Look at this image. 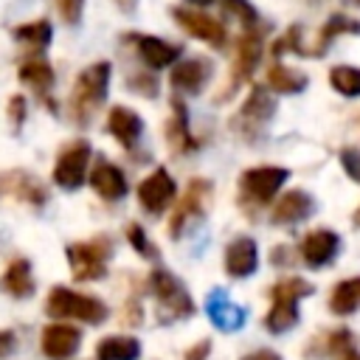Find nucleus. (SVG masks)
<instances>
[{
	"label": "nucleus",
	"mask_w": 360,
	"mask_h": 360,
	"mask_svg": "<svg viewBox=\"0 0 360 360\" xmlns=\"http://www.w3.org/2000/svg\"><path fill=\"white\" fill-rule=\"evenodd\" d=\"M110 73H112L110 62H93L76 76L68 96V115L76 127H87L101 110L110 87Z\"/></svg>",
	"instance_id": "1"
},
{
	"label": "nucleus",
	"mask_w": 360,
	"mask_h": 360,
	"mask_svg": "<svg viewBox=\"0 0 360 360\" xmlns=\"http://www.w3.org/2000/svg\"><path fill=\"white\" fill-rule=\"evenodd\" d=\"M312 281L301 276H287L270 287V309L264 315V326L273 335H284L298 323V301L312 295Z\"/></svg>",
	"instance_id": "2"
},
{
	"label": "nucleus",
	"mask_w": 360,
	"mask_h": 360,
	"mask_svg": "<svg viewBox=\"0 0 360 360\" xmlns=\"http://www.w3.org/2000/svg\"><path fill=\"white\" fill-rule=\"evenodd\" d=\"M273 115H276V98H273L270 87L253 84L248 98L242 101V107L231 115V132L236 138H242L245 143H256L264 138Z\"/></svg>",
	"instance_id": "3"
},
{
	"label": "nucleus",
	"mask_w": 360,
	"mask_h": 360,
	"mask_svg": "<svg viewBox=\"0 0 360 360\" xmlns=\"http://www.w3.org/2000/svg\"><path fill=\"white\" fill-rule=\"evenodd\" d=\"M290 169L284 166H250L239 177V208L248 217H256L267 202L276 200L281 186L287 183Z\"/></svg>",
	"instance_id": "4"
},
{
	"label": "nucleus",
	"mask_w": 360,
	"mask_h": 360,
	"mask_svg": "<svg viewBox=\"0 0 360 360\" xmlns=\"http://www.w3.org/2000/svg\"><path fill=\"white\" fill-rule=\"evenodd\" d=\"M146 284H149V292L155 298V312H158V321L160 323L183 321V318H191L194 315V301H191L188 290L183 287V281L174 273L158 267V270L149 273Z\"/></svg>",
	"instance_id": "5"
},
{
	"label": "nucleus",
	"mask_w": 360,
	"mask_h": 360,
	"mask_svg": "<svg viewBox=\"0 0 360 360\" xmlns=\"http://www.w3.org/2000/svg\"><path fill=\"white\" fill-rule=\"evenodd\" d=\"M264 31L267 25L259 22L253 28H242V34L236 37V51H233V62H231V73H228V82L222 87V93L217 96V104H225L256 70L259 59H262V51H264Z\"/></svg>",
	"instance_id": "6"
},
{
	"label": "nucleus",
	"mask_w": 360,
	"mask_h": 360,
	"mask_svg": "<svg viewBox=\"0 0 360 360\" xmlns=\"http://www.w3.org/2000/svg\"><path fill=\"white\" fill-rule=\"evenodd\" d=\"M45 312L53 321H82L90 326L107 321V304L104 301L84 295V292H76L70 287H51V292L45 298Z\"/></svg>",
	"instance_id": "7"
},
{
	"label": "nucleus",
	"mask_w": 360,
	"mask_h": 360,
	"mask_svg": "<svg viewBox=\"0 0 360 360\" xmlns=\"http://www.w3.org/2000/svg\"><path fill=\"white\" fill-rule=\"evenodd\" d=\"M70 273L76 281H98L107 276V262L112 256L110 236H93L87 242H70L65 248Z\"/></svg>",
	"instance_id": "8"
},
{
	"label": "nucleus",
	"mask_w": 360,
	"mask_h": 360,
	"mask_svg": "<svg viewBox=\"0 0 360 360\" xmlns=\"http://www.w3.org/2000/svg\"><path fill=\"white\" fill-rule=\"evenodd\" d=\"M211 197H214V183H211V180H205V177L188 180L183 197H180V200L174 202V208H172V217H169V236L177 239L186 225H191L194 219H200V217L205 214Z\"/></svg>",
	"instance_id": "9"
},
{
	"label": "nucleus",
	"mask_w": 360,
	"mask_h": 360,
	"mask_svg": "<svg viewBox=\"0 0 360 360\" xmlns=\"http://www.w3.org/2000/svg\"><path fill=\"white\" fill-rule=\"evenodd\" d=\"M87 166H90V143L84 138L70 141L53 163V183L65 191H76L82 188V183L87 180Z\"/></svg>",
	"instance_id": "10"
},
{
	"label": "nucleus",
	"mask_w": 360,
	"mask_h": 360,
	"mask_svg": "<svg viewBox=\"0 0 360 360\" xmlns=\"http://www.w3.org/2000/svg\"><path fill=\"white\" fill-rule=\"evenodd\" d=\"M169 11H172V20H174L188 37H194V39H200V42L217 48V51L225 48V42H228V28H225L217 17H211V14H205V11L186 8V6H172Z\"/></svg>",
	"instance_id": "11"
},
{
	"label": "nucleus",
	"mask_w": 360,
	"mask_h": 360,
	"mask_svg": "<svg viewBox=\"0 0 360 360\" xmlns=\"http://www.w3.org/2000/svg\"><path fill=\"white\" fill-rule=\"evenodd\" d=\"M214 76V62L208 56H186V59H177L172 65V73H169V82L177 93H186V96H200L205 90V84L211 82Z\"/></svg>",
	"instance_id": "12"
},
{
	"label": "nucleus",
	"mask_w": 360,
	"mask_h": 360,
	"mask_svg": "<svg viewBox=\"0 0 360 360\" xmlns=\"http://www.w3.org/2000/svg\"><path fill=\"white\" fill-rule=\"evenodd\" d=\"M174 194H177V186H174V177L169 174V169L158 166L152 174H146L141 183H138V202L146 214L158 217L163 214L172 202H174Z\"/></svg>",
	"instance_id": "13"
},
{
	"label": "nucleus",
	"mask_w": 360,
	"mask_h": 360,
	"mask_svg": "<svg viewBox=\"0 0 360 360\" xmlns=\"http://www.w3.org/2000/svg\"><path fill=\"white\" fill-rule=\"evenodd\" d=\"M127 42L135 48L138 59L149 68V70H160V68H169L174 65L180 56H183V48L174 45V42H166L160 37H152V34H138V31H129L127 34Z\"/></svg>",
	"instance_id": "14"
},
{
	"label": "nucleus",
	"mask_w": 360,
	"mask_h": 360,
	"mask_svg": "<svg viewBox=\"0 0 360 360\" xmlns=\"http://www.w3.org/2000/svg\"><path fill=\"white\" fill-rule=\"evenodd\" d=\"M17 76H20V82H22L25 87L34 90V96H39V101H42L48 110H56V104H53V98H51V90H53V84H56V73H53L51 62H48L42 53L25 56V59L20 62V68H17Z\"/></svg>",
	"instance_id": "15"
},
{
	"label": "nucleus",
	"mask_w": 360,
	"mask_h": 360,
	"mask_svg": "<svg viewBox=\"0 0 360 360\" xmlns=\"http://www.w3.org/2000/svg\"><path fill=\"white\" fill-rule=\"evenodd\" d=\"M315 211V200L304 188H290L270 205V222L278 228H292L304 219H309Z\"/></svg>",
	"instance_id": "16"
},
{
	"label": "nucleus",
	"mask_w": 360,
	"mask_h": 360,
	"mask_svg": "<svg viewBox=\"0 0 360 360\" xmlns=\"http://www.w3.org/2000/svg\"><path fill=\"white\" fill-rule=\"evenodd\" d=\"M39 346H42V354L48 360H70L79 346H82V332L70 323H48L39 335Z\"/></svg>",
	"instance_id": "17"
},
{
	"label": "nucleus",
	"mask_w": 360,
	"mask_h": 360,
	"mask_svg": "<svg viewBox=\"0 0 360 360\" xmlns=\"http://www.w3.org/2000/svg\"><path fill=\"white\" fill-rule=\"evenodd\" d=\"M205 312H208V318H211V323L219 329V332H236V329H242V323H245V307L242 304H236L222 287H214L211 292H208V298H205Z\"/></svg>",
	"instance_id": "18"
},
{
	"label": "nucleus",
	"mask_w": 360,
	"mask_h": 360,
	"mask_svg": "<svg viewBox=\"0 0 360 360\" xmlns=\"http://www.w3.org/2000/svg\"><path fill=\"white\" fill-rule=\"evenodd\" d=\"M340 250V236L329 228H318V231H309L298 248L301 259L307 267H323L329 264Z\"/></svg>",
	"instance_id": "19"
},
{
	"label": "nucleus",
	"mask_w": 360,
	"mask_h": 360,
	"mask_svg": "<svg viewBox=\"0 0 360 360\" xmlns=\"http://www.w3.org/2000/svg\"><path fill=\"white\" fill-rule=\"evenodd\" d=\"M87 183H90L93 191H96L101 200H107V202H115V200L127 197V177H124V172H121L115 163H110L107 158H98V160L93 163Z\"/></svg>",
	"instance_id": "20"
},
{
	"label": "nucleus",
	"mask_w": 360,
	"mask_h": 360,
	"mask_svg": "<svg viewBox=\"0 0 360 360\" xmlns=\"http://www.w3.org/2000/svg\"><path fill=\"white\" fill-rule=\"evenodd\" d=\"M107 132H110L124 149L132 152V149L138 146L141 135H143V121H141V115H138L132 107L118 104V107H112V110L107 112Z\"/></svg>",
	"instance_id": "21"
},
{
	"label": "nucleus",
	"mask_w": 360,
	"mask_h": 360,
	"mask_svg": "<svg viewBox=\"0 0 360 360\" xmlns=\"http://www.w3.org/2000/svg\"><path fill=\"white\" fill-rule=\"evenodd\" d=\"M169 107H172V115H169V121L163 127L166 143H169V149L174 155H186V152L197 149V141H194L191 127H188V110H186L183 98H177V96L169 101Z\"/></svg>",
	"instance_id": "22"
},
{
	"label": "nucleus",
	"mask_w": 360,
	"mask_h": 360,
	"mask_svg": "<svg viewBox=\"0 0 360 360\" xmlns=\"http://www.w3.org/2000/svg\"><path fill=\"white\" fill-rule=\"evenodd\" d=\"M259 267V248L250 236H236L225 248V273L231 278H248Z\"/></svg>",
	"instance_id": "23"
},
{
	"label": "nucleus",
	"mask_w": 360,
	"mask_h": 360,
	"mask_svg": "<svg viewBox=\"0 0 360 360\" xmlns=\"http://www.w3.org/2000/svg\"><path fill=\"white\" fill-rule=\"evenodd\" d=\"M340 34H360V20H354V17H349V14H340V11L329 14V20L318 28L315 42H312V45H307V56H309V59L323 56V53H326V48H329Z\"/></svg>",
	"instance_id": "24"
},
{
	"label": "nucleus",
	"mask_w": 360,
	"mask_h": 360,
	"mask_svg": "<svg viewBox=\"0 0 360 360\" xmlns=\"http://www.w3.org/2000/svg\"><path fill=\"white\" fill-rule=\"evenodd\" d=\"M0 188H6V191L14 194L17 200H22V202H28V205H37V208L48 202L45 186H42L37 177H31L28 172H22V169H14V172H8V174H0Z\"/></svg>",
	"instance_id": "25"
},
{
	"label": "nucleus",
	"mask_w": 360,
	"mask_h": 360,
	"mask_svg": "<svg viewBox=\"0 0 360 360\" xmlns=\"http://www.w3.org/2000/svg\"><path fill=\"white\" fill-rule=\"evenodd\" d=\"M34 290H37V281L31 273V262L22 256L8 262L0 276V292H6L11 298H28V295H34Z\"/></svg>",
	"instance_id": "26"
},
{
	"label": "nucleus",
	"mask_w": 360,
	"mask_h": 360,
	"mask_svg": "<svg viewBox=\"0 0 360 360\" xmlns=\"http://www.w3.org/2000/svg\"><path fill=\"white\" fill-rule=\"evenodd\" d=\"M11 37H14V39L28 51V56H31V53H42V51L51 45L53 28H51V22H48L45 17H39V20L14 25V28H11Z\"/></svg>",
	"instance_id": "27"
},
{
	"label": "nucleus",
	"mask_w": 360,
	"mask_h": 360,
	"mask_svg": "<svg viewBox=\"0 0 360 360\" xmlns=\"http://www.w3.org/2000/svg\"><path fill=\"white\" fill-rule=\"evenodd\" d=\"M309 84V76L290 68V65H281V62H273L267 68V87L278 96H295V93H304Z\"/></svg>",
	"instance_id": "28"
},
{
	"label": "nucleus",
	"mask_w": 360,
	"mask_h": 360,
	"mask_svg": "<svg viewBox=\"0 0 360 360\" xmlns=\"http://www.w3.org/2000/svg\"><path fill=\"white\" fill-rule=\"evenodd\" d=\"M321 343V354L329 360H360V349L354 343V335L349 329H332L323 338H318Z\"/></svg>",
	"instance_id": "29"
},
{
	"label": "nucleus",
	"mask_w": 360,
	"mask_h": 360,
	"mask_svg": "<svg viewBox=\"0 0 360 360\" xmlns=\"http://www.w3.org/2000/svg\"><path fill=\"white\" fill-rule=\"evenodd\" d=\"M141 343L129 335H107L96 343V360H138Z\"/></svg>",
	"instance_id": "30"
},
{
	"label": "nucleus",
	"mask_w": 360,
	"mask_h": 360,
	"mask_svg": "<svg viewBox=\"0 0 360 360\" xmlns=\"http://www.w3.org/2000/svg\"><path fill=\"white\" fill-rule=\"evenodd\" d=\"M329 309H332V315H352L360 309V276L343 278L332 287Z\"/></svg>",
	"instance_id": "31"
},
{
	"label": "nucleus",
	"mask_w": 360,
	"mask_h": 360,
	"mask_svg": "<svg viewBox=\"0 0 360 360\" xmlns=\"http://www.w3.org/2000/svg\"><path fill=\"white\" fill-rule=\"evenodd\" d=\"M329 84L346 98H360V68L354 65H335L329 70Z\"/></svg>",
	"instance_id": "32"
},
{
	"label": "nucleus",
	"mask_w": 360,
	"mask_h": 360,
	"mask_svg": "<svg viewBox=\"0 0 360 360\" xmlns=\"http://www.w3.org/2000/svg\"><path fill=\"white\" fill-rule=\"evenodd\" d=\"M127 242H129V248L141 256V259H146V262H158V248H155V242L146 236V231L138 225V222H129L127 225Z\"/></svg>",
	"instance_id": "33"
},
{
	"label": "nucleus",
	"mask_w": 360,
	"mask_h": 360,
	"mask_svg": "<svg viewBox=\"0 0 360 360\" xmlns=\"http://www.w3.org/2000/svg\"><path fill=\"white\" fill-rule=\"evenodd\" d=\"M127 87H129L132 93L143 96V98H155L158 90H160V82H158V76H155L152 70H135V73H129Z\"/></svg>",
	"instance_id": "34"
},
{
	"label": "nucleus",
	"mask_w": 360,
	"mask_h": 360,
	"mask_svg": "<svg viewBox=\"0 0 360 360\" xmlns=\"http://www.w3.org/2000/svg\"><path fill=\"white\" fill-rule=\"evenodd\" d=\"M222 6H225V11H231L239 20L242 28H253V25L262 22V17H259V11L250 0H222Z\"/></svg>",
	"instance_id": "35"
},
{
	"label": "nucleus",
	"mask_w": 360,
	"mask_h": 360,
	"mask_svg": "<svg viewBox=\"0 0 360 360\" xmlns=\"http://www.w3.org/2000/svg\"><path fill=\"white\" fill-rule=\"evenodd\" d=\"M6 112H8V124H11V129L14 132H20L22 129V124H25V115H28V101H25V96H11L8 98V107H6Z\"/></svg>",
	"instance_id": "36"
},
{
	"label": "nucleus",
	"mask_w": 360,
	"mask_h": 360,
	"mask_svg": "<svg viewBox=\"0 0 360 360\" xmlns=\"http://www.w3.org/2000/svg\"><path fill=\"white\" fill-rule=\"evenodd\" d=\"M338 160H340L343 172H346L354 183H360V149H357V146H343V149L338 152Z\"/></svg>",
	"instance_id": "37"
},
{
	"label": "nucleus",
	"mask_w": 360,
	"mask_h": 360,
	"mask_svg": "<svg viewBox=\"0 0 360 360\" xmlns=\"http://www.w3.org/2000/svg\"><path fill=\"white\" fill-rule=\"evenodd\" d=\"M59 6V14L68 25H76L82 20V8H84V0H56Z\"/></svg>",
	"instance_id": "38"
},
{
	"label": "nucleus",
	"mask_w": 360,
	"mask_h": 360,
	"mask_svg": "<svg viewBox=\"0 0 360 360\" xmlns=\"http://www.w3.org/2000/svg\"><path fill=\"white\" fill-rule=\"evenodd\" d=\"M208 354H211V340L205 338V340L194 343V346L186 352V357H183V360H208Z\"/></svg>",
	"instance_id": "39"
},
{
	"label": "nucleus",
	"mask_w": 360,
	"mask_h": 360,
	"mask_svg": "<svg viewBox=\"0 0 360 360\" xmlns=\"http://www.w3.org/2000/svg\"><path fill=\"white\" fill-rule=\"evenodd\" d=\"M14 346H17L14 332H11V329H0V357L11 354V352H14Z\"/></svg>",
	"instance_id": "40"
},
{
	"label": "nucleus",
	"mask_w": 360,
	"mask_h": 360,
	"mask_svg": "<svg viewBox=\"0 0 360 360\" xmlns=\"http://www.w3.org/2000/svg\"><path fill=\"white\" fill-rule=\"evenodd\" d=\"M242 360H281L273 349H259V352H250V354H245Z\"/></svg>",
	"instance_id": "41"
},
{
	"label": "nucleus",
	"mask_w": 360,
	"mask_h": 360,
	"mask_svg": "<svg viewBox=\"0 0 360 360\" xmlns=\"http://www.w3.org/2000/svg\"><path fill=\"white\" fill-rule=\"evenodd\" d=\"M115 6H118V11H124V14H135V8H138V0H112Z\"/></svg>",
	"instance_id": "42"
},
{
	"label": "nucleus",
	"mask_w": 360,
	"mask_h": 360,
	"mask_svg": "<svg viewBox=\"0 0 360 360\" xmlns=\"http://www.w3.org/2000/svg\"><path fill=\"white\" fill-rule=\"evenodd\" d=\"M188 6H194V8H205V6H211L214 0H186Z\"/></svg>",
	"instance_id": "43"
},
{
	"label": "nucleus",
	"mask_w": 360,
	"mask_h": 360,
	"mask_svg": "<svg viewBox=\"0 0 360 360\" xmlns=\"http://www.w3.org/2000/svg\"><path fill=\"white\" fill-rule=\"evenodd\" d=\"M354 225H357V228H360V208H357V211H354Z\"/></svg>",
	"instance_id": "44"
},
{
	"label": "nucleus",
	"mask_w": 360,
	"mask_h": 360,
	"mask_svg": "<svg viewBox=\"0 0 360 360\" xmlns=\"http://www.w3.org/2000/svg\"><path fill=\"white\" fill-rule=\"evenodd\" d=\"M354 3H357V6H360V0H354Z\"/></svg>",
	"instance_id": "45"
}]
</instances>
